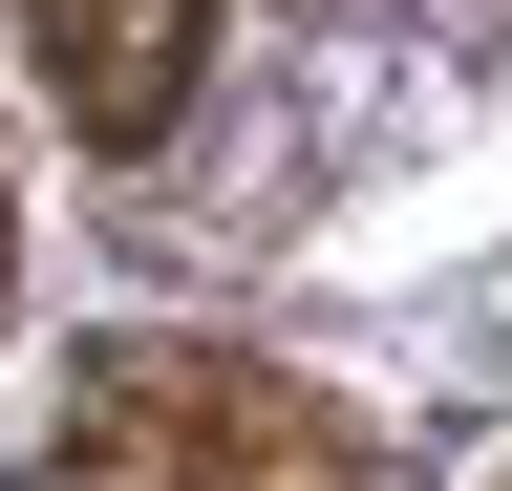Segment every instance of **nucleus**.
I'll use <instances>...</instances> for the list:
<instances>
[{
    "instance_id": "nucleus-2",
    "label": "nucleus",
    "mask_w": 512,
    "mask_h": 491,
    "mask_svg": "<svg viewBox=\"0 0 512 491\" xmlns=\"http://www.w3.org/2000/svg\"><path fill=\"white\" fill-rule=\"evenodd\" d=\"M22 65H43V107H64V129L128 171V150H171V129H192L214 0H22Z\"/></svg>"
},
{
    "instance_id": "nucleus-3",
    "label": "nucleus",
    "mask_w": 512,
    "mask_h": 491,
    "mask_svg": "<svg viewBox=\"0 0 512 491\" xmlns=\"http://www.w3.org/2000/svg\"><path fill=\"white\" fill-rule=\"evenodd\" d=\"M0 278H22V193H0Z\"/></svg>"
},
{
    "instance_id": "nucleus-1",
    "label": "nucleus",
    "mask_w": 512,
    "mask_h": 491,
    "mask_svg": "<svg viewBox=\"0 0 512 491\" xmlns=\"http://www.w3.org/2000/svg\"><path fill=\"white\" fill-rule=\"evenodd\" d=\"M86 491H363V427L235 342H107L86 363Z\"/></svg>"
}]
</instances>
